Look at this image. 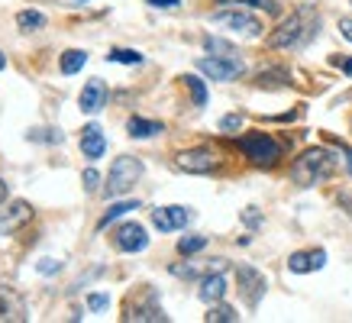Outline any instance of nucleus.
I'll return each mask as SVG.
<instances>
[{
    "label": "nucleus",
    "instance_id": "nucleus-37",
    "mask_svg": "<svg viewBox=\"0 0 352 323\" xmlns=\"http://www.w3.org/2000/svg\"><path fill=\"white\" fill-rule=\"evenodd\" d=\"M7 201V184H3V178H0V204Z\"/></svg>",
    "mask_w": 352,
    "mask_h": 323
},
{
    "label": "nucleus",
    "instance_id": "nucleus-4",
    "mask_svg": "<svg viewBox=\"0 0 352 323\" xmlns=\"http://www.w3.org/2000/svg\"><path fill=\"white\" fill-rule=\"evenodd\" d=\"M139 178H142V162L133 155H120L107 175V197H120V194L133 191V184Z\"/></svg>",
    "mask_w": 352,
    "mask_h": 323
},
{
    "label": "nucleus",
    "instance_id": "nucleus-12",
    "mask_svg": "<svg viewBox=\"0 0 352 323\" xmlns=\"http://www.w3.org/2000/svg\"><path fill=\"white\" fill-rule=\"evenodd\" d=\"M26 320V304L16 291L0 288V323H23Z\"/></svg>",
    "mask_w": 352,
    "mask_h": 323
},
{
    "label": "nucleus",
    "instance_id": "nucleus-5",
    "mask_svg": "<svg viewBox=\"0 0 352 323\" xmlns=\"http://www.w3.org/2000/svg\"><path fill=\"white\" fill-rule=\"evenodd\" d=\"M210 20L217 23V26H223V30L230 32H239V36H249V39H256V36H262V23L252 16V13L245 10H236V7H226V10H217Z\"/></svg>",
    "mask_w": 352,
    "mask_h": 323
},
{
    "label": "nucleus",
    "instance_id": "nucleus-10",
    "mask_svg": "<svg viewBox=\"0 0 352 323\" xmlns=\"http://www.w3.org/2000/svg\"><path fill=\"white\" fill-rule=\"evenodd\" d=\"M113 243H117L120 252H142V249L149 246V236H146V226H139V223H123V226H117V233H113Z\"/></svg>",
    "mask_w": 352,
    "mask_h": 323
},
{
    "label": "nucleus",
    "instance_id": "nucleus-3",
    "mask_svg": "<svg viewBox=\"0 0 352 323\" xmlns=\"http://www.w3.org/2000/svg\"><path fill=\"white\" fill-rule=\"evenodd\" d=\"M239 149L245 152V159L252 162V165H265V168L278 165V159H281V142L275 136H268V133H249V136H243Z\"/></svg>",
    "mask_w": 352,
    "mask_h": 323
},
{
    "label": "nucleus",
    "instance_id": "nucleus-29",
    "mask_svg": "<svg viewBox=\"0 0 352 323\" xmlns=\"http://www.w3.org/2000/svg\"><path fill=\"white\" fill-rule=\"evenodd\" d=\"M36 269L43 271V275H52V271L62 269V262H58V258H39V265H36Z\"/></svg>",
    "mask_w": 352,
    "mask_h": 323
},
{
    "label": "nucleus",
    "instance_id": "nucleus-6",
    "mask_svg": "<svg viewBox=\"0 0 352 323\" xmlns=\"http://www.w3.org/2000/svg\"><path fill=\"white\" fill-rule=\"evenodd\" d=\"M197 68L210 81H233V78H239L245 71L243 58H236V55H210V58H201Z\"/></svg>",
    "mask_w": 352,
    "mask_h": 323
},
{
    "label": "nucleus",
    "instance_id": "nucleus-2",
    "mask_svg": "<svg viewBox=\"0 0 352 323\" xmlns=\"http://www.w3.org/2000/svg\"><path fill=\"white\" fill-rule=\"evenodd\" d=\"M336 152L323 149V146H314V149L300 152V159H294L291 165V181L298 184V188H314V184L327 181L333 172H336Z\"/></svg>",
    "mask_w": 352,
    "mask_h": 323
},
{
    "label": "nucleus",
    "instance_id": "nucleus-36",
    "mask_svg": "<svg viewBox=\"0 0 352 323\" xmlns=\"http://www.w3.org/2000/svg\"><path fill=\"white\" fill-rule=\"evenodd\" d=\"M340 68H342V71H346V75L352 78V58H346V62H340Z\"/></svg>",
    "mask_w": 352,
    "mask_h": 323
},
{
    "label": "nucleus",
    "instance_id": "nucleus-39",
    "mask_svg": "<svg viewBox=\"0 0 352 323\" xmlns=\"http://www.w3.org/2000/svg\"><path fill=\"white\" fill-rule=\"evenodd\" d=\"M3 68H7V55L0 52V71H3Z\"/></svg>",
    "mask_w": 352,
    "mask_h": 323
},
{
    "label": "nucleus",
    "instance_id": "nucleus-9",
    "mask_svg": "<svg viewBox=\"0 0 352 323\" xmlns=\"http://www.w3.org/2000/svg\"><path fill=\"white\" fill-rule=\"evenodd\" d=\"M152 223H155L159 233H175V230H184V226L191 223V210L182 204L159 207V210H152Z\"/></svg>",
    "mask_w": 352,
    "mask_h": 323
},
{
    "label": "nucleus",
    "instance_id": "nucleus-1",
    "mask_svg": "<svg viewBox=\"0 0 352 323\" xmlns=\"http://www.w3.org/2000/svg\"><path fill=\"white\" fill-rule=\"evenodd\" d=\"M317 26H320V16L314 7H300L281 23L272 36H268V45L272 49H300V45L317 36Z\"/></svg>",
    "mask_w": 352,
    "mask_h": 323
},
{
    "label": "nucleus",
    "instance_id": "nucleus-13",
    "mask_svg": "<svg viewBox=\"0 0 352 323\" xmlns=\"http://www.w3.org/2000/svg\"><path fill=\"white\" fill-rule=\"evenodd\" d=\"M32 216V207L26 204V201H13L7 210H3V216H0V236H10L13 230H20L23 223H30Z\"/></svg>",
    "mask_w": 352,
    "mask_h": 323
},
{
    "label": "nucleus",
    "instance_id": "nucleus-26",
    "mask_svg": "<svg viewBox=\"0 0 352 323\" xmlns=\"http://www.w3.org/2000/svg\"><path fill=\"white\" fill-rule=\"evenodd\" d=\"M204 246H207V236H184V239H178V252H182V256H194V252H201Z\"/></svg>",
    "mask_w": 352,
    "mask_h": 323
},
{
    "label": "nucleus",
    "instance_id": "nucleus-38",
    "mask_svg": "<svg viewBox=\"0 0 352 323\" xmlns=\"http://www.w3.org/2000/svg\"><path fill=\"white\" fill-rule=\"evenodd\" d=\"M342 155H346V168H349V172H352V152L346 149V152H342Z\"/></svg>",
    "mask_w": 352,
    "mask_h": 323
},
{
    "label": "nucleus",
    "instance_id": "nucleus-11",
    "mask_svg": "<svg viewBox=\"0 0 352 323\" xmlns=\"http://www.w3.org/2000/svg\"><path fill=\"white\" fill-rule=\"evenodd\" d=\"M126 320H133V323H165V320H168V313L159 307L155 294H149L146 301L129 304V307H126Z\"/></svg>",
    "mask_w": 352,
    "mask_h": 323
},
{
    "label": "nucleus",
    "instance_id": "nucleus-31",
    "mask_svg": "<svg viewBox=\"0 0 352 323\" xmlns=\"http://www.w3.org/2000/svg\"><path fill=\"white\" fill-rule=\"evenodd\" d=\"M81 181H85V188H87V191H97V181H100V175H97L94 168H87V172L81 175Z\"/></svg>",
    "mask_w": 352,
    "mask_h": 323
},
{
    "label": "nucleus",
    "instance_id": "nucleus-20",
    "mask_svg": "<svg viewBox=\"0 0 352 323\" xmlns=\"http://www.w3.org/2000/svg\"><path fill=\"white\" fill-rule=\"evenodd\" d=\"M129 210H139V201H117L113 207H107V214L100 216V223H97V230H107L113 220H120L123 214H129Z\"/></svg>",
    "mask_w": 352,
    "mask_h": 323
},
{
    "label": "nucleus",
    "instance_id": "nucleus-19",
    "mask_svg": "<svg viewBox=\"0 0 352 323\" xmlns=\"http://www.w3.org/2000/svg\"><path fill=\"white\" fill-rule=\"evenodd\" d=\"M85 65H87V52H85V49H68V52L62 55L58 68H62V75H78Z\"/></svg>",
    "mask_w": 352,
    "mask_h": 323
},
{
    "label": "nucleus",
    "instance_id": "nucleus-7",
    "mask_svg": "<svg viewBox=\"0 0 352 323\" xmlns=\"http://www.w3.org/2000/svg\"><path fill=\"white\" fill-rule=\"evenodd\" d=\"M236 281H239V294L245 298V304H249V307H258V301L265 298V288H268L265 275L258 269H252V265H239V269H236Z\"/></svg>",
    "mask_w": 352,
    "mask_h": 323
},
{
    "label": "nucleus",
    "instance_id": "nucleus-35",
    "mask_svg": "<svg viewBox=\"0 0 352 323\" xmlns=\"http://www.w3.org/2000/svg\"><path fill=\"white\" fill-rule=\"evenodd\" d=\"M340 32H342V39L352 43V20H340Z\"/></svg>",
    "mask_w": 352,
    "mask_h": 323
},
{
    "label": "nucleus",
    "instance_id": "nucleus-17",
    "mask_svg": "<svg viewBox=\"0 0 352 323\" xmlns=\"http://www.w3.org/2000/svg\"><path fill=\"white\" fill-rule=\"evenodd\" d=\"M197 298H201L204 304H217L226 298V278L220 275V271H214V275H207V278L201 281V291H197Z\"/></svg>",
    "mask_w": 352,
    "mask_h": 323
},
{
    "label": "nucleus",
    "instance_id": "nucleus-27",
    "mask_svg": "<svg viewBox=\"0 0 352 323\" xmlns=\"http://www.w3.org/2000/svg\"><path fill=\"white\" fill-rule=\"evenodd\" d=\"M258 85L262 87H285L288 85V71H281V68H278V71H265V75H258Z\"/></svg>",
    "mask_w": 352,
    "mask_h": 323
},
{
    "label": "nucleus",
    "instance_id": "nucleus-33",
    "mask_svg": "<svg viewBox=\"0 0 352 323\" xmlns=\"http://www.w3.org/2000/svg\"><path fill=\"white\" fill-rule=\"evenodd\" d=\"M149 3H152V7H159V10H175L182 0H149Z\"/></svg>",
    "mask_w": 352,
    "mask_h": 323
},
{
    "label": "nucleus",
    "instance_id": "nucleus-15",
    "mask_svg": "<svg viewBox=\"0 0 352 323\" xmlns=\"http://www.w3.org/2000/svg\"><path fill=\"white\" fill-rule=\"evenodd\" d=\"M78 104H81L85 113H97V110L107 104V87H104V81H100V78H91V81L81 87V100H78Z\"/></svg>",
    "mask_w": 352,
    "mask_h": 323
},
{
    "label": "nucleus",
    "instance_id": "nucleus-16",
    "mask_svg": "<svg viewBox=\"0 0 352 323\" xmlns=\"http://www.w3.org/2000/svg\"><path fill=\"white\" fill-rule=\"evenodd\" d=\"M327 265V252L323 249H310V252H294L288 258V269L294 275H307V271H317Z\"/></svg>",
    "mask_w": 352,
    "mask_h": 323
},
{
    "label": "nucleus",
    "instance_id": "nucleus-24",
    "mask_svg": "<svg viewBox=\"0 0 352 323\" xmlns=\"http://www.w3.org/2000/svg\"><path fill=\"white\" fill-rule=\"evenodd\" d=\"M184 85H188V91H191V97H194V107H204V104H207V87H204L201 78L184 75Z\"/></svg>",
    "mask_w": 352,
    "mask_h": 323
},
{
    "label": "nucleus",
    "instance_id": "nucleus-22",
    "mask_svg": "<svg viewBox=\"0 0 352 323\" xmlns=\"http://www.w3.org/2000/svg\"><path fill=\"white\" fill-rule=\"evenodd\" d=\"M204 320L207 323H236L239 320V313L233 311V307H226V304H210V313H207V317H204Z\"/></svg>",
    "mask_w": 352,
    "mask_h": 323
},
{
    "label": "nucleus",
    "instance_id": "nucleus-14",
    "mask_svg": "<svg viewBox=\"0 0 352 323\" xmlns=\"http://www.w3.org/2000/svg\"><path fill=\"white\" fill-rule=\"evenodd\" d=\"M81 152H85V159L97 162L104 152H107V140H104V129L97 126V123H87L81 129Z\"/></svg>",
    "mask_w": 352,
    "mask_h": 323
},
{
    "label": "nucleus",
    "instance_id": "nucleus-34",
    "mask_svg": "<svg viewBox=\"0 0 352 323\" xmlns=\"http://www.w3.org/2000/svg\"><path fill=\"white\" fill-rule=\"evenodd\" d=\"M340 204H342V210H346V216H349V220H352V191L340 194Z\"/></svg>",
    "mask_w": 352,
    "mask_h": 323
},
{
    "label": "nucleus",
    "instance_id": "nucleus-25",
    "mask_svg": "<svg viewBox=\"0 0 352 323\" xmlns=\"http://www.w3.org/2000/svg\"><path fill=\"white\" fill-rule=\"evenodd\" d=\"M217 3H223V7H262L268 13H278L275 0H217Z\"/></svg>",
    "mask_w": 352,
    "mask_h": 323
},
{
    "label": "nucleus",
    "instance_id": "nucleus-32",
    "mask_svg": "<svg viewBox=\"0 0 352 323\" xmlns=\"http://www.w3.org/2000/svg\"><path fill=\"white\" fill-rule=\"evenodd\" d=\"M243 220H245V223H249V226H258V223H262V216H258V210H256V207H245Z\"/></svg>",
    "mask_w": 352,
    "mask_h": 323
},
{
    "label": "nucleus",
    "instance_id": "nucleus-18",
    "mask_svg": "<svg viewBox=\"0 0 352 323\" xmlns=\"http://www.w3.org/2000/svg\"><path fill=\"white\" fill-rule=\"evenodd\" d=\"M126 129H129V136H133V140H149V136L165 133V126H162L159 120H142V117H129Z\"/></svg>",
    "mask_w": 352,
    "mask_h": 323
},
{
    "label": "nucleus",
    "instance_id": "nucleus-21",
    "mask_svg": "<svg viewBox=\"0 0 352 323\" xmlns=\"http://www.w3.org/2000/svg\"><path fill=\"white\" fill-rule=\"evenodd\" d=\"M16 26H20L23 32H36L45 26V16L39 10H23V13H16Z\"/></svg>",
    "mask_w": 352,
    "mask_h": 323
},
{
    "label": "nucleus",
    "instance_id": "nucleus-23",
    "mask_svg": "<svg viewBox=\"0 0 352 323\" xmlns=\"http://www.w3.org/2000/svg\"><path fill=\"white\" fill-rule=\"evenodd\" d=\"M107 62H117V65H142V52H136V49H110V52H107Z\"/></svg>",
    "mask_w": 352,
    "mask_h": 323
},
{
    "label": "nucleus",
    "instance_id": "nucleus-28",
    "mask_svg": "<svg viewBox=\"0 0 352 323\" xmlns=\"http://www.w3.org/2000/svg\"><path fill=\"white\" fill-rule=\"evenodd\" d=\"M239 126H243V117H239V113H230V117L220 120V129H223V133H233V129H239Z\"/></svg>",
    "mask_w": 352,
    "mask_h": 323
},
{
    "label": "nucleus",
    "instance_id": "nucleus-30",
    "mask_svg": "<svg viewBox=\"0 0 352 323\" xmlns=\"http://www.w3.org/2000/svg\"><path fill=\"white\" fill-rule=\"evenodd\" d=\"M107 304H110L107 294H91V298H87V307H91V311H104Z\"/></svg>",
    "mask_w": 352,
    "mask_h": 323
},
{
    "label": "nucleus",
    "instance_id": "nucleus-8",
    "mask_svg": "<svg viewBox=\"0 0 352 323\" xmlns=\"http://www.w3.org/2000/svg\"><path fill=\"white\" fill-rule=\"evenodd\" d=\"M175 162H178V168L188 172V175H210V172L220 168V155L210 152V149H188V152H182Z\"/></svg>",
    "mask_w": 352,
    "mask_h": 323
}]
</instances>
